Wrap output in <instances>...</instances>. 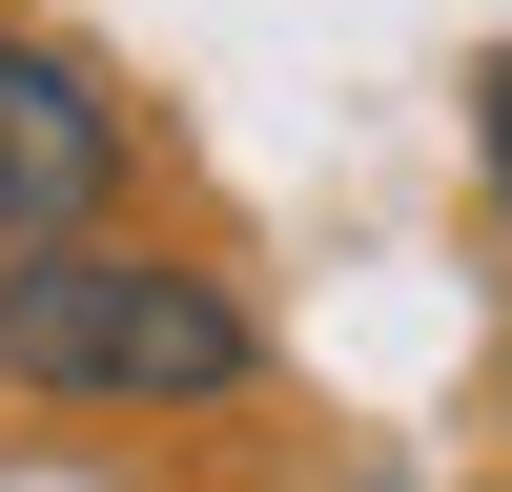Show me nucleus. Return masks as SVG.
<instances>
[{"label": "nucleus", "mask_w": 512, "mask_h": 492, "mask_svg": "<svg viewBox=\"0 0 512 492\" xmlns=\"http://www.w3.org/2000/svg\"><path fill=\"white\" fill-rule=\"evenodd\" d=\"M0 390L21 410H246L267 390V308L185 246H123V226H21L0 246Z\"/></svg>", "instance_id": "f257e3e1"}, {"label": "nucleus", "mask_w": 512, "mask_h": 492, "mask_svg": "<svg viewBox=\"0 0 512 492\" xmlns=\"http://www.w3.org/2000/svg\"><path fill=\"white\" fill-rule=\"evenodd\" d=\"M123 164H144V123H123V82L82 62V41L0 21V246L21 226H103Z\"/></svg>", "instance_id": "f03ea898"}, {"label": "nucleus", "mask_w": 512, "mask_h": 492, "mask_svg": "<svg viewBox=\"0 0 512 492\" xmlns=\"http://www.w3.org/2000/svg\"><path fill=\"white\" fill-rule=\"evenodd\" d=\"M472 185H492V205H512V62H492V82H472Z\"/></svg>", "instance_id": "7ed1b4c3"}]
</instances>
